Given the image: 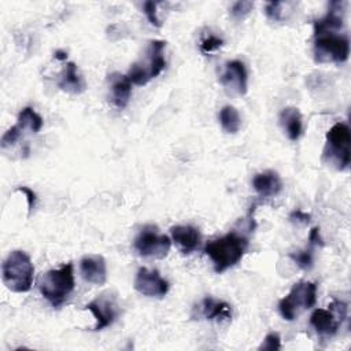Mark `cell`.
<instances>
[{
  "instance_id": "obj_13",
  "label": "cell",
  "mask_w": 351,
  "mask_h": 351,
  "mask_svg": "<svg viewBox=\"0 0 351 351\" xmlns=\"http://www.w3.org/2000/svg\"><path fill=\"white\" fill-rule=\"evenodd\" d=\"M82 278L93 285H104L107 281V263L101 255H85L80 261Z\"/></svg>"
},
{
  "instance_id": "obj_14",
  "label": "cell",
  "mask_w": 351,
  "mask_h": 351,
  "mask_svg": "<svg viewBox=\"0 0 351 351\" xmlns=\"http://www.w3.org/2000/svg\"><path fill=\"white\" fill-rule=\"evenodd\" d=\"M171 239L182 254H191L200 244V232L192 225H176L170 229Z\"/></svg>"
},
{
  "instance_id": "obj_18",
  "label": "cell",
  "mask_w": 351,
  "mask_h": 351,
  "mask_svg": "<svg viewBox=\"0 0 351 351\" xmlns=\"http://www.w3.org/2000/svg\"><path fill=\"white\" fill-rule=\"evenodd\" d=\"M280 125L291 141L299 140L303 132L302 114L296 107H285L281 110L278 117Z\"/></svg>"
},
{
  "instance_id": "obj_15",
  "label": "cell",
  "mask_w": 351,
  "mask_h": 351,
  "mask_svg": "<svg viewBox=\"0 0 351 351\" xmlns=\"http://www.w3.org/2000/svg\"><path fill=\"white\" fill-rule=\"evenodd\" d=\"M252 186L261 197H273L281 192L282 181L277 171L265 170L255 174L252 178Z\"/></svg>"
},
{
  "instance_id": "obj_27",
  "label": "cell",
  "mask_w": 351,
  "mask_h": 351,
  "mask_svg": "<svg viewBox=\"0 0 351 351\" xmlns=\"http://www.w3.org/2000/svg\"><path fill=\"white\" fill-rule=\"evenodd\" d=\"M143 8H144V14H145L148 22H149L152 26H155V27H160V26H162V22L159 21L158 14H156V3L148 0V1H145V3L143 4Z\"/></svg>"
},
{
  "instance_id": "obj_10",
  "label": "cell",
  "mask_w": 351,
  "mask_h": 351,
  "mask_svg": "<svg viewBox=\"0 0 351 351\" xmlns=\"http://www.w3.org/2000/svg\"><path fill=\"white\" fill-rule=\"evenodd\" d=\"M84 308L89 310L96 319V324L92 328V330H103L111 326L117 319V317L119 315V307H118L117 299L110 292L101 293L100 296L89 302Z\"/></svg>"
},
{
  "instance_id": "obj_3",
  "label": "cell",
  "mask_w": 351,
  "mask_h": 351,
  "mask_svg": "<svg viewBox=\"0 0 351 351\" xmlns=\"http://www.w3.org/2000/svg\"><path fill=\"white\" fill-rule=\"evenodd\" d=\"M74 270L73 263H63L59 269L47 271L38 281L40 293L53 306L59 307L74 291Z\"/></svg>"
},
{
  "instance_id": "obj_26",
  "label": "cell",
  "mask_w": 351,
  "mask_h": 351,
  "mask_svg": "<svg viewBox=\"0 0 351 351\" xmlns=\"http://www.w3.org/2000/svg\"><path fill=\"white\" fill-rule=\"evenodd\" d=\"M280 348H281V339H280V335L276 332L267 333L263 339V343L259 346V350H265V351H274Z\"/></svg>"
},
{
  "instance_id": "obj_8",
  "label": "cell",
  "mask_w": 351,
  "mask_h": 351,
  "mask_svg": "<svg viewBox=\"0 0 351 351\" xmlns=\"http://www.w3.org/2000/svg\"><path fill=\"white\" fill-rule=\"evenodd\" d=\"M171 247L170 237L159 233L154 225H145L134 237L133 248L140 256L163 259Z\"/></svg>"
},
{
  "instance_id": "obj_24",
  "label": "cell",
  "mask_w": 351,
  "mask_h": 351,
  "mask_svg": "<svg viewBox=\"0 0 351 351\" xmlns=\"http://www.w3.org/2000/svg\"><path fill=\"white\" fill-rule=\"evenodd\" d=\"M222 45H223V40H222V38H219V37H217V36H214V34H210L208 37H206V38H203V40L200 41L199 48H200V52H202V53L208 55V53H211V52L219 49Z\"/></svg>"
},
{
  "instance_id": "obj_4",
  "label": "cell",
  "mask_w": 351,
  "mask_h": 351,
  "mask_svg": "<svg viewBox=\"0 0 351 351\" xmlns=\"http://www.w3.org/2000/svg\"><path fill=\"white\" fill-rule=\"evenodd\" d=\"M313 55L317 63H343L350 55V40L332 30L314 32Z\"/></svg>"
},
{
  "instance_id": "obj_23",
  "label": "cell",
  "mask_w": 351,
  "mask_h": 351,
  "mask_svg": "<svg viewBox=\"0 0 351 351\" xmlns=\"http://www.w3.org/2000/svg\"><path fill=\"white\" fill-rule=\"evenodd\" d=\"M254 8V3L252 1H236L232 8H230V16L234 21H243Z\"/></svg>"
},
{
  "instance_id": "obj_2",
  "label": "cell",
  "mask_w": 351,
  "mask_h": 351,
  "mask_svg": "<svg viewBox=\"0 0 351 351\" xmlns=\"http://www.w3.org/2000/svg\"><path fill=\"white\" fill-rule=\"evenodd\" d=\"M34 266L30 256L22 251L15 250L8 254L1 266V278L7 289L23 293L30 291L33 285Z\"/></svg>"
},
{
  "instance_id": "obj_20",
  "label": "cell",
  "mask_w": 351,
  "mask_h": 351,
  "mask_svg": "<svg viewBox=\"0 0 351 351\" xmlns=\"http://www.w3.org/2000/svg\"><path fill=\"white\" fill-rule=\"evenodd\" d=\"M15 125L18 126V129L22 133L25 130H29L30 133H38L41 130L44 122H43L41 115L37 114L32 107H25L21 110Z\"/></svg>"
},
{
  "instance_id": "obj_31",
  "label": "cell",
  "mask_w": 351,
  "mask_h": 351,
  "mask_svg": "<svg viewBox=\"0 0 351 351\" xmlns=\"http://www.w3.org/2000/svg\"><path fill=\"white\" fill-rule=\"evenodd\" d=\"M53 56H55V59H59V60H66V59H67V52L58 49V51H55Z\"/></svg>"
},
{
  "instance_id": "obj_21",
  "label": "cell",
  "mask_w": 351,
  "mask_h": 351,
  "mask_svg": "<svg viewBox=\"0 0 351 351\" xmlns=\"http://www.w3.org/2000/svg\"><path fill=\"white\" fill-rule=\"evenodd\" d=\"M219 123L223 132L234 134L241 126V118L239 111L233 106H223L219 111Z\"/></svg>"
},
{
  "instance_id": "obj_29",
  "label": "cell",
  "mask_w": 351,
  "mask_h": 351,
  "mask_svg": "<svg viewBox=\"0 0 351 351\" xmlns=\"http://www.w3.org/2000/svg\"><path fill=\"white\" fill-rule=\"evenodd\" d=\"M308 245L315 248V247H322L324 245V240L321 237V233H319V228L318 226H314L310 233H308Z\"/></svg>"
},
{
  "instance_id": "obj_28",
  "label": "cell",
  "mask_w": 351,
  "mask_h": 351,
  "mask_svg": "<svg viewBox=\"0 0 351 351\" xmlns=\"http://www.w3.org/2000/svg\"><path fill=\"white\" fill-rule=\"evenodd\" d=\"M16 191L18 192H22L25 196H26V200H27V211H29V215L32 214V211L34 210L36 207V202H37V196H36V192L27 186H16Z\"/></svg>"
},
{
  "instance_id": "obj_30",
  "label": "cell",
  "mask_w": 351,
  "mask_h": 351,
  "mask_svg": "<svg viewBox=\"0 0 351 351\" xmlns=\"http://www.w3.org/2000/svg\"><path fill=\"white\" fill-rule=\"evenodd\" d=\"M289 221L292 222H298V223H308L310 219H311V215L308 213H304L302 210H293L291 214H289Z\"/></svg>"
},
{
  "instance_id": "obj_1",
  "label": "cell",
  "mask_w": 351,
  "mask_h": 351,
  "mask_svg": "<svg viewBox=\"0 0 351 351\" xmlns=\"http://www.w3.org/2000/svg\"><path fill=\"white\" fill-rule=\"evenodd\" d=\"M248 247V239L232 230L219 239L211 240L204 247V254L211 259L214 271L223 273L241 261Z\"/></svg>"
},
{
  "instance_id": "obj_22",
  "label": "cell",
  "mask_w": 351,
  "mask_h": 351,
  "mask_svg": "<svg viewBox=\"0 0 351 351\" xmlns=\"http://www.w3.org/2000/svg\"><path fill=\"white\" fill-rule=\"evenodd\" d=\"M313 247L308 245V248H304L298 252L289 254V258L303 270H310L314 263V254H313Z\"/></svg>"
},
{
  "instance_id": "obj_16",
  "label": "cell",
  "mask_w": 351,
  "mask_h": 351,
  "mask_svg": "<svg viewBox=\"0 0 351 351\" xmlns=\"http://www.w3.org/2000/svg\"><path fill=\"white\" fill-rule=\"evenodd\" d=\"M197 308V317H203L206 319H217V321H230L232 308L230 306L214 298H204Z\"/></svg>"
},
{
  "instance_id": "obj_9",
  "label": "cell",
  "mask_w": 351,
  "mask_h": 351,
  "mask_svg": "<svg viewBox=\"0 0 351 351\" xmlns=\"http://www.w3.org/2000/svg\"><path fill=\"white\" fill-rule=\"evenodd\" d=\"M347 318V304L333 299L328 308H315L310 315V325L319 336H335Z\"/></svg>"
},
{
  "instance_id": "obj_19",
  "label": "cell",
  "mask_w": 351,
  "mask_h": 351,
  "mask_svg": "<svg viewBox=\"0 0 351 351\" xmlns=\"http://www.w3.org/2000/svg\"><path fill=\"white\" fill-rule=\"evenodd\" d=\"M58 86L71 95H80L86 89L84 78L78 74L77 66L74 62H67L66 67L58 81Z\"/></svg>"
},
{
  "instance_id": "obj_11",
  "label": "cell",
  "mask_w": 351,
  "mask_h": 351,
  "mask_svg": "<svg viewBox=\"0 0 351 351\" xmlns=\"http://www.w3.org/2000/svg\"><path fill=\"white\" fill-rule=\"evenodd\" d=\"M134 289L143 296L163 298L169 292V281L155 269L140 267L134 278Z\"/></svg>"
},
{
  "instance_id": "obj_6",
  "label": "cell",
  "mask_w": 351,
  "mask_h": 351,
  "mask_svg": "<svg viewBox=\"0 0 351 351\" xmlns=\"http://www.w3.org/2000/svg\"><path fill=\"white\" fill-rule=\"evenodd\" d=\"M351 132L348 125L344 122L335 123L328 132L325 137L324 147V158L328 163L333 165L337 170H346L350 166L351 152Z\"/></svg>"
},
{
  "instance_id": "obj_25",
  "label": "cell",
  "mask_w": 351,
  "mask_h": 351,
  "mask_svg": "<svg viewBox=\"0 0 351 351\" xmlns=\"http://www.w3.org/2000/svg\"><path fill=\"white\" fill-rule=\"evenodd\" d=\"M282 5H284V3H281V1H269V3H266V7H265L266 16L270 21H274V22L282 21L284 19Z\"/></svg>"
},
{
  "instance_id": "obj_17",
  "label": "cell",
  "mask_w": 351,
  "mask_h": 351,
  "mask_svg": "<svg viewBox=\"0 0 351 351\" xmlns=\"http://www.w3.org/2000/svg\"><path fill=\"white\" fill-rule=\"evenodd\" d=\"M132 82L128 75L114 73L110 75V89H111V103L117 108H125L129 103L132 95Z\"/></svg>"
},
{
  "instance_id": "obj_7",
  "label": "cell",
  "mask_w": 351,
  "mask_h": 351,
  "mask_svg": "<svg viewBox=\"0 0 351 351\" xmlns=\"http://www.w3.org/2000/svg\"><path fill=\"white\" fill-rule=\"evenodd\" d=\"M317 302V284L299 281L292 285L287 296L278 302V311L287 321H293L303 311L314 307Z\"/></svg>"
},
{
  "instance_id": "obj_5",
  "label": "cell",
  "mask_w": 351,
  "mask_h": 351,
  "mask_svg": "<svg viewBox=\"0 0 351 351\" xmlns=\"http://www.w3.org/2000/svg\"><path fill=\"white\" fill-rule=\"evenodd\" d=\"M166 41L152 40L148 44L145 56L143 60L132 64L128 71V78L134 85H145L151 80L156 78L166 67L165 59Z\"/></svg>"
},
{
  "instance_id": "obj_12",
  "label": "cell",
  "mask_w": 351,
  "mask_h": 351,
  "mask_svg": "<svg viewBox=\"0 0 351 351\" xmlns=\"http://www.w3.org/2000/svg\"><path fill=\"white\" fill-rule=\"evenodd\" d=\"M219 82L229 95H245L248 89V74L244 63L237 59L228 62L219 77Z\"/></svg>"
}]
</instances>
